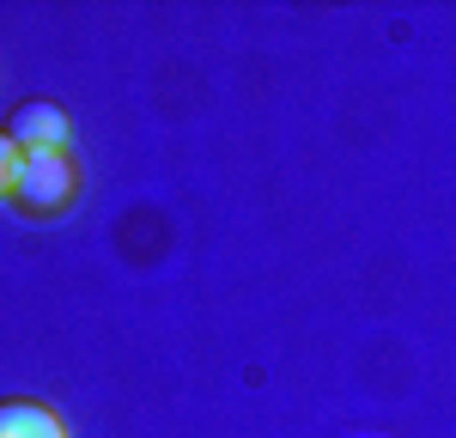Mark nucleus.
Returning a JSON list of instances; mask_svg holds the SVG:
<instances>
[{
  "label": "nucleus",
  "instance_id": "nucleus-1",
  "mask_svg": "<svg viewBox=\"0 0 456 438\" xmlns=\"http://www.w3.org/2000/svg\"><path fill=\"white\" fill-rule=\"evenodd\" d=\"M12 201L31 219H55L79 201V165L68 152H25L19 177H12Z\"/></svg>",
  "mask_w": 456,
  "mask_h": 438
},
{
  "label": "nucleus",
  "instance_id": "nucleus-2",
  "mask_svg": "<svg viewBox=\"0 0 456 438\" xmlns=\"http://www.w3.org/2000/svg\"><path fill=\"white\" fill-rule=\"evenodd\" d=\"M6 134H12L19 152H68L73 116L61 104H49V98H25V104L6 116Z\"/></svg>",
  "mask_w": 456,
  "mask_h": 438
},
{
  "label": "nucleus",
  "instance_id": "nucleus-3",
  "mask_svg": "<svg viewBox=\"0 0 456 438\" xmlns=\"http://www.w3.org/2000/svg\"><path fill=\"white\" fill-rule=\"evenodd\" d=\"M0 438H68V426H61V414L49 402L6 396L0 402Z\"/></svg>",
  "mask_w": 456,
  "mask_h": 438
},
{
  "label": "nucleus",
  "instance_id": "nucleus-4",
  "mask_svg": "<svg viewBox=\"0 0 456 438\" xmlns=\"http://www.w3.org/2000/svg\"><path fill=\"white\" fill-rule=\"evenodd\" d=\"M19 158H25V152H19V146H12V134L0 128V195H12V177H19Z\"/></svg>",
  "mask_w": 456,
  "mask_h": 438
}]
</instances>
